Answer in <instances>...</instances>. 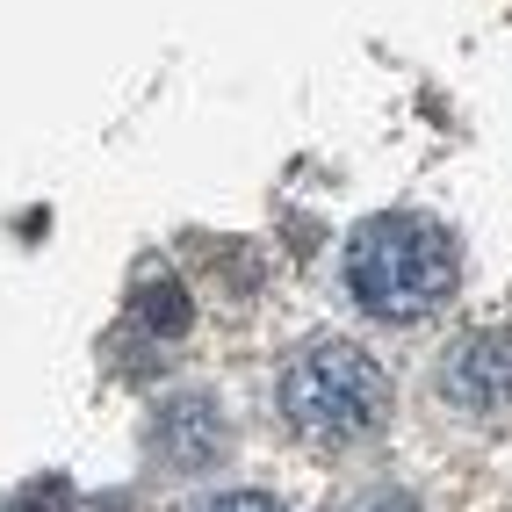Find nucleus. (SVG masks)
Masks as SVG:
<instances>
[{
	"label": "nucleus",
	"instance_id": "423d86ee",
	"mask_svg": "<svg viewBox=\"0 0 512 512\" xmlns=\"http://www.w3.org/2000/svg\"><path fill=\"white\" fill-rule=\"evenodd\" d=\"M195 512H282L267 491H224V498H210V505H195Z\"/></svg>",
	"mask_w": 512,
	"mask_h": 512
},
{
	"label": "nucleus",
	"instance_id": "39448f33",
	"mask_svg": "<svg viewBox=\"0 0 512 512\" xmlns=\"http://www.w3.org/2000/svg\"><path fill=\"white\" fill-rule=\"evenodd\" d=\"M138 311H145V325L159 332V339H181L188 332V289L174 282V275H159V282H145V296H138Z\"/></svg>",
	"mask_w": 512,
	"mask_h": 512
},
{
	"label": "nucleus",
	"instance_id": "f03ea898",
	"mask_svg": "<svg viewBox=\"0 0 512 512\" xmlns=\"http://www.w3.org/2000/svg\"><path fill=\"white\" fill-rule=\"evenodd\" d=\"M282 412L311 448H347V440L375 433L390 412V375L354 339H311L282 368Z\"/></svg>",
	"mask_w": 512,
	"mask_h": 512
},
{
	"label": "nucleus",
	"instance_id": "6e6552de",
	"mask_svg": "<svg viewBox=\"0 0 512 512\" xmlns=\"http://www.w3.org/2000/svg\"><path fill=\"white\" fill-rule=\"evenodd\" d=\"M354 512H419V505L404 498V491H368V498H361Z\"/></svg>",
	"mask_w": 512,
	"mask_h": 512
},
{
	"label": "nucleus",
	"instance_id": "7ed1b4c3",
	"mask_svg": "<svg viewBox=\"0 0 512 512\" xmlns=\"http://www.w3.org/2000/svg\"><path fill=\"white\" fill-rule=\"evenodd\" d=\"M440 404H455L462 419H498L512 412V332H469L448 347L433 375Z\"/></svg>",
	"mask_w": 512,
	"mask_h": 512
},
{
	"label": "nucleus",
	"instance_id": "f257e3e1",
	"mask_svg": "<svg viewBox=\"0 0 512 512\" xmlns=\"http://www.w3.org/2000/svg\"><path fill=\"white\" fill-rule=\"evenodd\" d=\"M347 289L368 318L412 325V318L440 311L448 289H455V238L433 217H412V210L368 217L347 238Z\"/></svg>",
	"mask_w": 512,
	"mask_h": 512
},
{
	"label": "nucleus",
	"instance_id": "0eeeda50",
	"mask_svg": "<svg viewBox=\"0 0 512 512\" xmlns=\"http://www.w3.org/2000/svg\"><path fill=\"white\" fill-rule=\"evenodd\" d=\"M65 505V484H37V491H22V498H8L0 512H58Z\"/></svg>",
	"mask_w": 512,
	"mask_h": 512
},
{
	"label": "nucleus",
	"instance_id": "20e7f679",
	"mask_svg": "<svg viewBox=\"0 0 512 512\" xmlns=\"http://www.w3.org/2000/svg\"><path fill=\"white\" fill-rule=\"evenodd\" d=\"M152 455L174 469V476H202V469L224 455V412H217L210 397H174L152 419Z\"/></svg>",
	"mask_w": 512,
	"mask_h": 512
}]
</instances>
